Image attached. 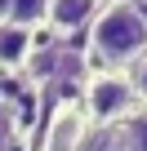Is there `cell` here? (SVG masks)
<instances>
[{
	"label": "cell",
	"instance_id": "obj_2",
	"mask_svg": "<svg viewBox=\"0 0 147 151\" xmlns=\"http://www.w3.org/2000/svg\"><path fill=\"white\" fill-rule=\"evenodd\" d=\"M134 102H138V93H134V85H129V76H120V71L94 76L89 89H85V116H89V120H103V124L129 120V116H134Z\"/></svg>",
	"mask_w": 147,
	"mask_h": 151
},
{
	"label": "cell",
	"instance_id": "obj_9",
	"mask_svg": "<svg viewBox=\"0 0 147 151\" xmlns=\"http://www.w3.org/2000/svg\"><path fill=\"white\" fill-rule=\"evenodd\" d=\"M129 85H134L138 98H147V53H143L138 62H129Z\"/></svg>",
	"mask_w": 147,
	"mask_h": 151
},
{
	"label": "cell",
	"instance_id": "obj_6",
	"mask_svg": "<svg viewBox=\"0 0 147 151\" xmlns=\"http://www.w3.org/2000/svg\"><path fill=\"white\" fill-rule=\"evenodd\" d=\"M45 9H49V0H9V9H5V22H14V27H36V22H45Z\"/></svg>",
	"mask_w": 147,
	"mask_h": 151
},
{
	"label": "cell",
	"instance_id": "obj_8",
	"mask_svg": "<svg viewBox=\"0 0 147 151\" xmlns=\"http://www.w3.org/2000/svg\"><path fill=\"white\" fill-rule=\"evenodd\" d=\"M18 142V116H14V107L0 98V151H9Z\"/></svg>",
	"mask_w": 147,
	"mask_h": 151
},
{
	"label": "cell",
	"instance_id": "obj_1",
	"mask_svg": "<svg viewBox=\"0 0 147 151\" xmlns=\"http://www.w3.org/2000/svg\"><path fill=\"white\" fill-rule=\"evenodd\" d=\"M89 53L107 67H125L138 62L147 53V14L129 0H112L94 14L89 27Z\"/></svg>",
	"mask_w": 147,
	"mask_h": 151
},
{
	"label": "cell",
	"instance_id": "obj_4",
	"mask_svg": "<svg viewBox=\"0 0 147 151\" xmlns=\"http://www.w3.org/2000/svg\"><path fill=\"white\" fill-rule=\"evenodd\" d=\"M94 14H98V0H49L45 22H49L54 31L71 36V31H80V27H85Z\"/></svg>",
	"mask_w": 147,
	"mask_h": 151
},
{
	"label": "cell",
	"instance_id": "obj_3",
	"mask_svg": "<svg viewBox=\"0 0 147 151\" xmlns=\"http://www.w3.org/2000/svg\"><path fill=\"white\" fill-rule=\"evenodd\" d=\"M85 138H89V116H85V107H76V102H58L54 116H49V124H45L40 151H80Z\"/></svg>",
	"mask_w": 147,
	"mask_h": 151
},
{
	"label": "cell",
	"instance_id": "obj_7",
	"mask_svg": "<svg viewBox=\"0 0 147 151\" xmlns=\"http://www.w3.org/2000/svg\"><path fill=\"white\" fill-rule=\"evenodd\" d=\"M120 142L125 151H147V116H129L120 124Z\"/></svg>",
	"mask_w": 147,
	"mask_h": 151
},
{
	"label": "cell",
	"instance_id": "obj_5",
	"mask_svg": "<svg viewBox=\"0 0 147 151\" xmlns=\"http://www.w3.org/2000/svg\"><path fill=\"white\" fill-rule=\"evenodd\" d=\"M27 58H31V31L0 22V67H22Z\"/></svg>",
	"mask_w": 147,
	"mask_h": 151
}]
</instances>
